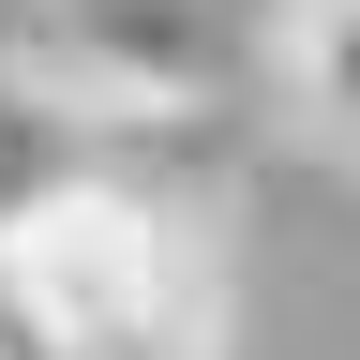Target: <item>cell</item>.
Wrapping results in <instances>:
<instances>
[{"label": "cell", "instance_id": "cell-1", "mask_svg": "<svg viewBox=\"0 0 360 360\" xmlns=\"http://www.w3.org/2000/svg\"><path fill=\"white\" fill-rule=\"evenodd\" d=\"M0 255L30 270V300L75 330V360H225V270L195 255V225L165 195H135L105 165H75Z\"/></svg>", "mask_w": 360, "mask_h": 360}, {"label": "cell", "instance_id": "cell-2", "mask_svg": "<svg viewBox=\"0 0 360 360\" xmlns=\"http://www.w3.org/2000/svg\"><path fill=\"white\" fill-rule=\"evenodd\" d=\"M15 60L45 90H75L90 120H150V105H195L225 75V15L210 0H30Z\"/></svg>", "mask_w": 360, "mask_h": 360}, {"label": "cell", "instance_id": "cell-3", "mask_svg": "<svg viewBox=\"0 0 360 360\" xmlns=\"http://www.w3.org/2000/svg\"><path fill=\"white\" fill-rule=\"evenodd\" d=\"M270 60H285V105H300V135L360 150V0H285Z\"/></svg>", "mask_w": 360, "mask_h": 360}, {"label": "cell", "instance_id": "cell-4", "mask_svg": "<svg viewBox=\"0 0 360 360\" xmlns=\"http://www.w3.org/2000/svg\"><path fill=\"white\" fill-rule=\"evenodd\" d=\"M0 360H75V330L30 300V270H15V255H0Z\"/></svg>", "mask_w": 360, "mask_h": 360}]
</instances>
